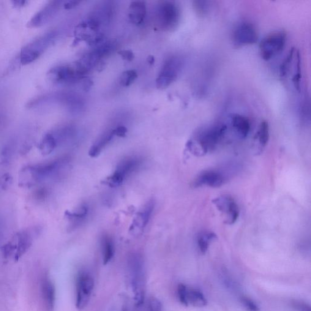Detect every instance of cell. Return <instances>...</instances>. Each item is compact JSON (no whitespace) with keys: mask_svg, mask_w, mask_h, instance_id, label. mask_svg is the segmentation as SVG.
<instances>
[{"mask_svg":"<svg viewBox=\"0 0 311 311\" xmlns=\"http://www.w3.org/2000/svg\"><path fill=\"white\" fill-rule=\"evenodd\" d=\"M258 39L255 27L248 21L240 23L233 32V42L236 47L255 44L257 42Z\"/></svg>","mask_w":311,"mask_h":311,"instance_id":"9c48e42d","label":"cell"},{"mask_svg":"<svg viewBox=\"0 0 311 311\" xmlns=\"http://www.w3.org/2000/svg\"><path fill=\"white\" fill-rule=\"evenodd\" d=\"M118 54L123 59L128 62H132L135 59V55H134L133 52L130 50L120 51L118 52Z\"/></svg>","mask_w":311,"mask_h":311,"instance_id":"d6a6232c","label":"cell"},{"mask_svg":"<svg viewBox=\"0 0 311 311\" xmlns=\"http://www.w3.org/2000/svg\"><path fill=\"white\" fill-rule=\"evenodd\" d=\"M227 131V127L223 124H215L201 131L196 135L195 140H190L187 144V149L192 154L203 156L214 151L222 141Z\"/></svg>","mask_w":311,"mask_h":311,"instance_id":"6da1fadb","label":"cell"},{"mask_svg":"<svg viewBox=\"0 0 311 311\" xmlns=\"http://www.w3.org/2000/svg\"><path fill=\"white\" fill-rule=\"evenodd\" d=\"M46 195H47V191L45 189H40L35 193V198H37V200H42L44 199Z\"/></svg>","mask_w":311,"mask_h":311,"instance_id":"e575fe53","label":"cell"},{"mask_svg":"<svg viewBox=\"0 0 311 311\" xmlns=\"http://www.w3.org/2000/svg\"><path fill=\"white\" fill-rule=\"evenodd\" d=\"M88 214V207L85 205L79 207L76 211L67 212L66 215L71 222L78 223L85 219Z\"/></svg>","mask_w":311,"mask_h":311,"instance_id":"d4e9b609","label":"cell"},{"mask_svg":"<svg viewBox=\"0 0 311 311\" xmlns=\"http://www.w3.org/2000/svg\"><path fill=\"white\" fill-rule=\"evenodd\" d=\"M94 287L93 278L88 272L79 273L76 282V307L82 310L88 305Z\"/></svg>","mask_w":311,"mask_h":311,"instance_id":"ba28073f","label":"cell"},{"mask_svg":"<svg viewBox=\"0 0 311 311\" xmlns=\"http://www.w3.org/2000/svg\"><path fill=\"white\" fill-rule=\"evenodd\" d=\"M211 1H195L193 2L195 9L200 15H205L211 7Z\"/></svg>","mask_w":311,"mask_h":311,"instance_id":"4316f807","label":"cell"},{"mask_svg":"<svg viewBox=\"0 0 311 311\" xmlns=\"http://www.w3.org/2000/svg\"><path fill=\"white\" fill-rule=\"evenodd\" d=\"M42 292L46 310L54 311L56 302V289L50 280L46 279L43 283Z\"/></svg>","mask_w":311,"mask_h":311,"instance_id":"e0dca14e","label":"cell"},{"mask_svg":"<svg viewBox=\"0 0 311 311\" xmlns=\"http://www.w3.org/2000/svg\"><path fill=\"white\" fill-rule=\"evenodd\" d=\"M286 34L283 31L274 32L264 37L260 44L262 59L269 61L280 53L285 47Z\"/></svg>","mask_w":311,"mask_h":311,"instance_id":"52a82bcc","label":"cell"},{"mask_svg":"<svg viewBox=\"0 0 311 311\" xmlns=\"http://www.w3.org/2000/svg\"><path fill=\"white\" fill-rule=\"evenodd\" d=\"M48 76L51 81L57 83H74L83 78L78 75L75 67L70 65H59L51 68Z\"/></svg>","mask_w":311,"mask_h":311,"instance_id":"4fadbf2b","label":"cell"},{"mask_svg":"<svg viewBox=\"0 0 311 311\" xmlns=\"http://www.w3.org/2000/svg\"><path fill=\"white\" fill-rule=\"evenodd\" d=\"M212 203L225 217L226 225H232L238 220L239 210L234 198L229 195L220 196L213 200Z\"/></svg>","mask_w":311,"mask_h":311,"instance_id":"30bf717a","label":"cell"},{"mask_svg":"<svg viewBox=\"0 0 311 311\" xmlns=\"http://www.w3.org/2000/svg\"><path fill=\"white\" fill-rule=\"evenodd\" d=\"M0 123H1V117H0Z\"/></svg>","mask_w":311,"mask_h":311,"instance_id":"ab89813d","label":"cell"},{"mask_svg":"<svg viewBox=\"0 0 311 311\" xmlns=\"http://www.w3.org/2000/svg\"><path fill=\"white\" fill-rule=\"evenodd\" d=\"M114 136H115V134H114V130L106 132L101 136L100 138L97 139L90 149L89 152L90 156L92 157L98 156L103 149L105 148L108 144H110Z\"/></svg>","mask_w":311,"mask_h":311,"instance_id":"ac0fdd59","label":"cell"},{"mask_svg":"<svg viewBox=\"0 0 311 311\" xmlns=\"http://www.w3.org/2000/svg\"><path fill=\"white\" fill-rule=\"evenodd\" d=\"M128 268L136 304L141 306L144 301L146 283L143 256L136 253L131 254L128 257Z\"/></svg>","mask_w":311,"mask_h":311,"instance_id":"7a4b0ae2","label":"cell"},{"mask_svg":"<svg viewBox=\"0 0 311 311\" xmlns=\"http://www.w3.org/2000/svg\"><path fill=\"white\" fill-rule=\"evenodd\" d=\"M127 131V128L124 126H119L114 130L115 136L121 138L124 137L126 135Z\"/></svg>","mask_w":311,"mask_h":311,"instance_id":"836d02e7","label":"cell"},{"mask_svg":"<svg viewBox=\"0 0 311 311\" xmlns=\"http://www.w3.org/2000/svg\"><path fill=\"white\" fill-rule=\"evenodd\" d=\"M147 62L150 65H154L155 62V57L153 56H149L147 57Z\"/></svg>","mask_w":311,"mask_h":311,"instance_id":"f35d334b","label":"cell"},{"mask_svg":"<svg viewBox=\"0 0 311 311\" xmlns=\"http://www.w3.org/2000/svg\"><path fill=\"white\" fill-rule=\"evenodd\" d=\"M17 239L18 243L17 249H16L15 258L18 260L31 246L32 239L31 235L27 231H23L19 233L17 235Z\"/></svg>","mask_w":311,"mask_h":311,"instance_id":"d6986e66","label":"cell"},{"mask_svg":"<svg viewBox=\"0 0 311 311\" xmlns=\"http://www.w3.org/2000/svg\"><path fill=\"white\" fill-rule=\"evenodd\" d=\"M294 49L293 48V50H291L288 57H286L285 61L283 63L282 66H281L280 74L281 76H282V77H285V76L287 75L289 67L290 66L291 62L294 55Z\"/></svg>","mask_w":311,"mask_h":311,"instance_id":"f546056e","label":"cell"},{"mask_svg":"<svg viewBox=\"0 0 311 311\" xmlns=\"http://www.w3.org/2000/svg\"><path fill=\"white\" fill-rule=\"evenodd\" d=\"M255 139L257 140L259 147L261 150L267 146L269 139V126L268 122H261L260 128L255 135Z\"/></svg>","mask_w":311,"mask_h":311,"instance_id":"cb8c5ba5","label":"cell"},{"mask_svg":"<svg viewBox=\"0 0 311 311\" xmlns=\"http://www.w3.org/2000/svg\"><path fill=\"white\" fill-rule=\"evenodd\" d=\"M62 3L59 1L48 2L31 18L28 23L29 28H39L50 22L59 11Z\"/></svg>","mask_w":311,"mask_h":311,"instance_id":"7c38bea8","label":"cell"},{"mask_svg":"<svg viewBox=\"0 0 311 311\" xmlns=\"http://www.w3.org/2000/svg\"><path fill=\"white\" fill-rule=\"evenodd\" d=\"M188 305L194 307H204L207 305V300L201 291L196 289H187Z\"/></svg>","mask_w":311,"mask_h":311,"instance_id":"ffe728a7","label":"cell"},{"mask_svg":"<svg viewBox=\"0 0 311 311\" xmlns=\"http://www.w3.org/2000/svg\"><path fill=\"white\" fill-rule=\"evenodd\" d=\"M102 252L103 264L110 263L114 255V245L110 236H103L102 238Z\"/></svg>","mask_w":311,"mask_h":311,"instance_id":"7402d4cb","label":"cell"},{"mask_svg":"<svg viewBox=\"0 0 311 311\" xmlns=\"http://www.w3.org/2000/svg\"><path fill=\"white\" fill-rule=\"evenodd\" d=\"M146 2L138 1L131 2L128 9V17L133 24L140 25L143 23L146 18Z\"/></svg>","mask_w":311,"mask_h":311,"instance_id":"9a60e30c","label":"cell"},{"mask_svg":"<svg viewBox=\"0 0 311 311\" xmlns=\"http://www.w3.org/2000/svg\"><path fill=\"white\" fill-rule=\"evenodd\" d=\"M92 85V81L91 80H86L84 81L83 88L84 91H88L89 89L91 88V86Z\"/></svg>","mask_w":311,"mask_h":311,"instance_id":"8d00e7d4","label":"cell"},{"mask_svg":"<svg viewBox=\"0 0 311 311\" xmlns=\"http://www.w3.org/2000/svg\"><path fill=\"white\" fill-rule=\"evenodd\" d=\"M27 1H12V3L15 7H21L23 6L24 5H25L27 3Z\"/></svg>","mask_w":311,"mask_h":311,"instance_id":"74e56055","label":"cell"},{"mask_svg":"<svg viewBox=\"0 0 311 311\" xmlns=\"http://www.w3.org/2000/svg\"><path fill=\"white\" fill-rule=\"evenodd\" d=\"M228 181L227 176L223 171L217 170H208L198 174L192 182L194 188L207 186L218 188L223 186Z\"/></svg>","mask_w":311,"mask_h":311,"instance_id":"8fae6325","label":"cell"},{"mask_svg":"<svg viewBox=\"0 0 311 311\" xmlns=\"http://www.w3.org/2000/svg\"><path fill=\"white\" fill-rule=\"evenodd\" d=\"M292 305L297 311H311L310 305L304 302L294 300L292 302Z\"/></svg>","mask_w":311,"mask_h":311,"instance_id":"4dcf8cb0","label":"cell"},{"mask_svg":"<svg viewBox=\"0 0 311 311\" xmlns=\"http://www.w3.org/2000/svg\"><path fill=\"white\" fill-rule=\"evenodd\" d=\"M149 307L150 311H162L161 303L154 297L149 300Z\"/></svg>","mask_w":311,"mask_h":311,"instance_id":"1f68e13d","label":"cell"},{"mask_svg":"<svg viewBox=\"0 0 311 311\" xmlns=\"http://www.w3.org/2000/svg\"><path fill=\"white\" fill-rule=\"evenodd\" d=\"M79 3H80V2L78 1H67L64 4V6L65 9H72L73 8L77 6Z\"/></svg>","mask_w":311,"mask_h":311,"instance_id":"d590c367","label":"cell"},{"mask_svg":"<svg viewBox=\"0 0 311 311\" xmlns=\"http://www.w3.org/2000/svg\"><path fill=\"white\" fill-rule=\"evenodd\" d=\"M141 159L137 156L125 158L119 163L116 170L112 175L105 180V184L111 187L119 186L125 178L140 167Z\"/></svg>","mask_w":311,"mask_h":311,"instance_id":"8992f818","label":"cell"},{"mask_svg":"<svg viewBox=\"0 0 311 311\" xmlns=\"http://www.w3.org/2000/svg\"><path fill=\"white\" fill-rule=\"evenodd\" d=\"M155 204L154 201H150L144 207L141 211L139 212L134 220L130 231L133 233H138L143 231L146 227L151 218L153 211H154Z\"/></svg>","mask_w":311,"mask_h":311,"instance_id":"5bb4252c","label":"cell"},{"mask_svg":"<svg viewBox=\"0 0 311 311\" xmlns=\"http://www.w3.org/2000/svg\"><path fill=\"white\" fill-rule=\"evenodd\" d=\"M158 25L165 31H172L178 26L179 20V7L175 2L163 1L160 2L156 10Z\"/></svg>","mask_w":311,"mask_h":311,"instance_id":"277c9868","label":"cell"},{"mask_svg":"<svg viewBox=\"0 0 311 311\" xmlns=\"http://www.w3.org/2000/svg\"><path fill=\"white\" fill-rule=\"evenodd\" d=\"M242 305L247 311H260V308L256 303L249 297L242 296L241 298Z\"/></svg>","mask_w":311,"mask_h":311,"instance_id":"83f0119b","label":"cell"},{"mask_svg":"<svg viewBox=\"0 0 311 311\" xmlns=\"http://www.w3.org/2000/svg\"><path fill=\"white\" fill-rule=\"evenodd\" d=\"M138 78V74L135 70H127L122 74L120 78V83L123 86H129L135 82Z\"/></svg>","mask_w":311,"mask_h":311,"instance_id":"484cf974","label":"cell"},{"mask_svg":"<svg viewBox=\"0 0 311 311\" xmlns=\"http://www.w3.org/2000/svg\"><path fill=\"white\" fill-rule=\"evenodd\" d=\"M57 33L51 31L35 38L21 49L19 59L21 65H26L36 61L55 42Z\"/></svg>","mask_w":311,"mask_h":311,"instance_id":"3957f363","label":"cell"},{"mask_svg":"<svg viewBox=\"0 0 311 311\" xmlns=\"http://www.w3.org/2000/svg\"><path fill=\"white\" fill-rule=\"evenodd\" d=\"M57 147L55 138L51 132H49L43 136L39 145V149L42 155H48L51 154Z\"/></svg>","mask_w":311,"mask_h":311,"instance_id":"603a6c76","label":"cell"},{"mask_svg":"<svg viewBox=\"0 0 311 311\" xmlns=\"http://www.w3.org/2000/svg\"><path fill=\"white\" fill-rule=\"evenodd\" d=\"M187 287L184 284H179L178 286V297L179 302L182 305L188 307L187 296Z\"/></svg>","mask_w":311,"mask_h":311,"instance_id":"f1b7e54d","label":"cell"},{"mask_svg":"<svg viewBox=\"0 0 311 311\" xmlns=\"http://www.w3.org/2000/svg\"><path fill=\"white\" fill-rule=\"evenodd\" d=\"M232 125L239 137L243 139L247 137L250 130L249 119L240 114H233L231 117Z\"/></svg>","mask_w":311,"mask_h":311,"instance_id":"2e32d148","label":"cell"},{"mask_svg":"<svg viewBox=\"0 0 311 311\" xmlns=\"http://www.w3.org/2000/svg\"><path fill=\"white\" fill-rule=\"evenodd\" d=\"M183 67V61L178 56L169 57L163 64L156 84L159 89L167 88L178 78Z\"/></svg>","mask_w":311,"mask_h":311,"instance_id":"5b68a950","label":"cell"},{"mask_svg":"<svg viewBox=\"0 0 311 311\" xmlns=\"http://www.w3.org/2000/svg\"><path fill=\"white\" fill-rule=\"evenodd\" d=\"M217 238L216 234L212 232H202L199 233L196 238V243L200 252L203 254L206 253L208 250L210 243Z\"/></svg>","mask_w":311,"mask_h":311,"instance_id":"44dd1931","label":"cell"}]
</instances>
